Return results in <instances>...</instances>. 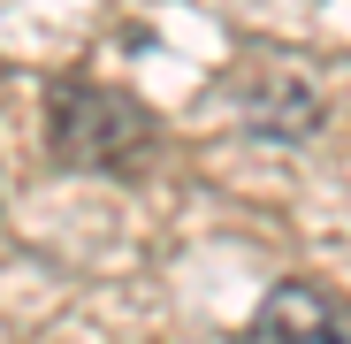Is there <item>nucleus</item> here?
I'll use <instances>...</instances> for the list:
<instances>
[{
	"mask_svg": "<svg viewBox=\"0 0 351 344\" xmlns=\"http://www.w3.org/2000/svg\"><path fill=\"white\" fill-rule=\"evenodd\" d=\"M46 130L69 161H92V168H130L145 146H153V123L145 107H130L123 92L107 84H84V77H62L46 100Z\"/></svg>",
	"mask_w": 351,
	"mask_h": 344,
	"instance_id": "nucleus-1",
	"label": "nucleus"
},
{
	"mask_svg": "<svg viewBox=\"0 0 351 344\" xmlns=\"http://www.w3.org/2000/svg\"><path fill=\"white\" fill-rule=\"evenodd\" d=\"M245 344H351V306L336 291H321V283L290 275V283H275L260 299Z\"/></svg>",
	"mask_w": 351,
	"mask_h": 344,
	"instance_id": "nucleus-2",
	"label": "nucleus"
}]
</instances>
